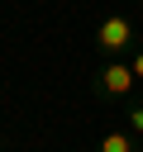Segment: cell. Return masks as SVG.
Instances as JSON below:
<instances>
[{"instance_id": "cell-4", "label": "cell", "mask_w": 143, "mask_h": 152, "mask_svg": "<svg viewBox=\"0 0 143 152\" xmlns=\"http://www.w3.org/2000/svg\"><path fill=\"white\" fill-rule=\"evenodd\" d=\"M129 133H133V138H143V104H133V109H129Z\"/></svg>"}, {"instance_id": "cell-5", "label": "cell", "mask_w": 143, "mask_h": 152, "mask_svg": "<svg viewBox=\"0 0 143 152\" xmlns=\"http://www.w3.org/2000/svg\"><path fill=\"white\" fill-rule=\"evenodd\" d=\"M129 62H133V76H138V86H143V48H138V52H133Z\"/></svg>"}, {"instance_id": "cell-3", "label": "cell", "mask_w": 143, "mask_h": 152, "mask_svg": "<svg viewBox=\"0 0 143 152\" xmlns=\"http://www.w3.org/2000/svg\"><path fill=\"white\" fill-rule=\"evenodd\" d=\"M100 152H133V133H129V128L105 133V138H100Z\"/></svg>"}, {"instance_id": "cell-1", "label": "cell", "mask_w": 143, "mask_h": 152, "mask_svg": "<svg viewBox=\"0 0 143 152\" xmlns=\"http://www.w3.org/2000/svg\"><path fill=\"white\" fill-rule=\"evenodd\" d=\"M95 48H100L105 57L129 52V48H133V24H129V14H105V19L95 24Z\"/></svg>"}, {"instance_id": "cell-2", "label": "cell", "mask_w": 143, "mask_h": 152, "mask_svg": "<svg viewBox=\"0 0 143 152\" xmlns=\"http://www.w3.org/2000/svg\"><path fill=\"white\" fill-rule=\"evenodd\" d=\"M133 86H138V76H133V62H119V57H110V62L100 66V95H105V100H129V95H133Z\"/></svg>"}]
</instances>
